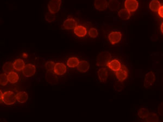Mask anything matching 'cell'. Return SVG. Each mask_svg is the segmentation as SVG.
Listing matches in <instances>:
<instances>
[{"label":"cell","mask_w":163,"mask_h":122,"mask_svg":"<svg viewBox=\"0 0 163 122\" xmlns=\"http://www.w3.org/2000/svg\"><path fill=\"white\" fill-rule=\"evenodd\" d=\"M112 59V55L109 52L103 51L100 53L96 58L97 66L103 67L107 66L108 62Z\"/></svg>","instance_id":"1"},{"label":"cell","mask_w":163,"mask_h":122,"mask_svg":"<svg viewBox=\"0 0 163 122\" xmlns=\"http://www.w3.org/2000/svg\"><path fill=\"white\" fill-rule=\"evenodd\" d=\"M3 103L6 105H13L15 104L16 99V94L11 91H7L3 92Z\"/></svg>","instance_id":"2"},{"label":"cell","mask_w":163,"mask_h":122,"mask_svg":"<svg viewBox=\"0 0 163 122\" xmlns=\"http://www.w3.org/2000/svg\"><path fill=\"white\" fill-rule=\"evenodd\" d=\"M62 0H50L48 3V10L50 13L56 14L60 11Z\"/></svg>","instance_id":"3"},{"label":"cell","mask_w":163,"mask_h":122,"mask_svg":"<svg viewBox=\"0 0 163 122\" xmlns=\"http://www.w3.org/2000/svg\"><path fill=\"white\" fill-rule=\"evenodd\" d=\"M122 33L119 31L114 30L108 35V40L112 45H116L120 42L122 39Z\"/></svg>","instance_id":"4"},{"label":"cell","mask_w":163,"mask_h":122,"mask_svg":"<svg viewBox=\"0 0 163 122\" xmlns=\"http://www.w3.org/2000/svg\"><path fill=\"white\" fill-rule=\"evenodd\" d=\"M129 71L125 65H122V67L119 71L115 72V75L117 80L119 81L123 82L127 79L128 77Z\"/></svg>","instance_id":"5"},{"label":"cell","mask_w":163,"mask_h":122,"mask_svg":"<svg viewBox=\"0 0 163 122\" xmlns=\"http://www.w3.org/2000/svg\"><path fill=\"white\" fill-rule=\"evenodd\" d=\"M156 80V77L153 72L150 71L147 72L144 78V83L145 88H148L151 87L155 84Z\"/></svg>","instance_id":"6"},{"label":"cell","mask_w":163,"mask_h":122,"mask_svg":"<svg viewBox=\"0 0 163 122\" xmlns=\"http://www.w3.org/2000/svg\"><path fill=\"white\" fill-rule=\"evenodd\" d=\"M124 6L127 10L133 13L137 11L139 8V2L137 0H125Z\"/></svg>","instance_id":"7"},{"label":"cell","mask_w":163,"mask_h":122,"mask_svg":"<svg viewBox=\"0 0 163 122\" xmlns=\"http://www.w3.org/2000/svg\"><path fill=\"white\" fill-rule=\"evenodd\" d=\"M67 66L62 62H57L54 67V73L58 76L64 75L67 72Z\"/></svg>","instance_id":"8"},{"label":"cell","mask_w":163,"mask_h":122,"mask_svg":"<svg viewBox=\"0 0 163 122\" xmlns=\"http://www.w3.org/2000/svg\"><path fill=\"white\" fill-rule=\"evenodd\" d=\"M36 73V67L32 64H26L25 67L22 74L26 78L32 77Z\"/></svg>","instance_id":"9"},{"label":"cell","mask_w":163,"mask_h":122,"mask_svg":"<svg viewBox=\"0 0 163 122\" xmlns=\"http://www.w3.org/2000/svg\"><path fill=\"white\" fill-rule=\"evenodd\" d=\"M73 32L76 37L79 38H83L88 34V30L85 26L77 25L73 29Z\"/></svg>","instance_id":"10"},{"label":"cell","mask_w":163,"mask_h":122,"mask_svg":"<svg viewBox=\"0 0 163 122\" xmlns=\"http://www.w3.org/2000/svg\"><path fill=\"white\" fill-rule=\"evenodd\" d=\"M77 25V23L75 19L72 17H69L65 20L62 26L64 29L72 30L75 29Z\"/></svg>","instance_id":"11"},{"label":"cell","mask_w":163,"mask_h":122,"mask_svg":"<svg viewBox=\"0 0 163 122\" xmlns=\"http://www.w3.org/2000/svg\"><path fill=\"white\" fill-rule=\"evenodd\" d=\"M99 80L101 83H105L109 77V72L107 68L105 67H101L97 72Z\"/></svg>","instance_id":"12"},{"label":"cell","mask_w":163,"mask_h":122,"mask_svg":"<svg viewBox=\"0 0 163 122\" xmlns=\"http://www.w3.org/2000/svg\"><path fill=\"white\" fill-rule=\"evenodd\" d=\"M107 66L111 71L116 72L121 68L122 64L119 60L114 59H111L110 60Z\"/></svg>","instance_id":"13"},{"label":"cell","mask_w":163,"mask_h":122,"mask_svg":"<svg viewBox=\"0 0 163 122\" xmlns=\"http://www.w3.org/2000/svg\"><path fill=\"white\" fill-rule=\"evenodd\" d=\"M94 6L98 11H105L108 8V2L107 0H95Z\"/></svg>","instance_id":"14"},{"label":"cell","mask_w":163,"mask_h":122,"mask_svg":"<svg viewBox=\"0 0 163 122\" xmlns=\"http://www.w3.org/2000/svg\"><path fill=\"white\" fill-rule=\"evenodd\" d=\"M80 62V60L77 57L73 56L70 57L67 60V66L70 69H75L77 67Z\"/></svg>","instance_id":"15"},{"label":"cell","mask_w":163,"mask_h":122,"mask_svg":"<svg viewBox=\"0 0 163 122\" xmlns=\"http://www.w3.org/2000/svg\"><path fill=\"white\" fill-rule=\"evenodd\" d=\"M90 64L88 61L82 60L80 61V64L77 67V70L81 73H86V72L89 71V70L90 69Z\"/></svg>","instance_id":"16"},{"label":"cell","mask_w":163,"mask_h":122,"mask_svg":"<svg viewBox=\"0 0 163 122\" xmlns=\"http://www.w3.org/2000/svg\"><path fill=\"white\" fill-rule=\"evenodd\" d=\"M14 69L15 71L20 72L23 71L25 67L26 66L25 62L21 59H17L13 62Z\"/></svg>","instance_id":"17"},{"label":"cell","mask_w":163,"mask_h":122,"mask_svg":"<svg viewBox=\"0 0 163 122\" xmlns=\"http://www.w3.org/2000/svg\"><path fill=\"white\" fill-rule=\"evenodd\" d=\"M120 2L118 0H109L108 2V8L109 9L110 11H118L120 9Z\"/></svg>","instance_id":"18"},{"label":"cell","mask_w":163,"mask_h":122,"mask_svg":"<svg viewBox=\"0 0 163 122\" xmlns=\"http://www.w3.org/2000/svg\"><path fill=\"white\" fill-rule=\"evenodd\" d=\"M16 99L18 103L24 104L26 103L28 99V95L25 91H20L16 93Z\"/></svg>","instance_id":"19"},{"label":"cell","mask_w":163,"mask_h":122,"mask_svg":"<svg viewBox=\"0 0 163 122\" xmlns=\"http://www.w3.org/2000/svg\"><path fill=\"white\" fill-rule=\"evenodd\" d=\"M7 77L9 83L11 84H16L19 80V75L16 72L12 71L10 73L7 74Z\"/></svg>","instance_id":"20"},{"label":"cell","mask_w":163,"mask_h":122,"mask_svg":"<svg viewBox=\"0 0 163 122\" xmlns=\"http://www.w3.org/2000/svg\"><path fill=\"white\" fill-rule=\"evenodd\" d=\"M118 14L119 17L123 20H127L129 19L131 16V12L127 10L126 9H121L119 11Z\"/></svg>","instance_id":"21"},{"label":"cell","mask_w":163,"mask_h":122,"mask_svg":"<svg viewBox=\"0 0 163 122\" xmlns=\"http://www.w3.org/2000/svg\"><path fill=\"white\" fill-rule=\"evenodd\" d=\"M58 75H55L54 72L52 73H47L46 75V79L47 82L51 84H56L58 81Z\"/></svg>","instance_id":"22"},{"label":"cell","mask_w":163,"mask_h":122,"mask_svg":"<svg viewBox=\"0 0 163 122\" xmlns=\"http://www.w3.org/2000/svg\"><path fill=\"white\" fill-rule=\"evenodd\" d=\"M161 4L158 0H152L149 4V8L153 12H157Z\"/></svg>","instance_id":"23"},{"label":"cell","mask_w":163,"mask_h":122,"mask_svg":"<svg viewBox=\"0 0 163 122\" xmlns=\"http://www.w3.org/2000/svg\"><path fill=\"white\" fill-rule=\"evenodd\" d=\"M14 70V66H13V62H11V61L6 62L2 67V70L4 73H6V74H8L12 71H13Z\"/></svg>","instance_id":"24"},{"label":"cell","mask_w":163,"mask_h":122,"mask_svg":"<svg viewBox=\"0 0 163 122\" xmlns=\"http://www.w3.org/2000/svg\"><path fill=\"white\" fill-rule=\"evenodd\" d=\"M149 114H150L149 110L146 107L140 108L137 112V115L139 118L142 120H145L148 116Z\"/></svg>","instance_id":"25"},{"label":"cell","mask_w":163,"mask_h":122,"mask_svg":"<svg viewBox=\"0 0 163 122\" xmlns=\"http://www.w3.org/2000/svg\"><path fill=\"white\" fill-rule=\"evenodd\" d=\"M145 120L146 122H159V117L158 116V115L156 113H150L148 115V116L145 119Z\"/></svg>","instance_id":"26"},{"label":"cell","mask_w":163,"mask_h":122,"mask_svg":"<svg viewBox=\"0 0 163 122\" xmlns=\"http://www.w3.org/2000/svg\"><path fill=\"white\" fill-rule=\"evenodd\" d=\"M55 65V63L53 61H47L45 63V69L47 73H52L54 72V67Z\"/></svg>","instance_id":"27"},{"label":"cell","mask_w":163,"mask_h":122,"mask_svg":"<svg viewBox=\"0 0 163 122\" xmlns=\"http://www.w3.org/2000/svg\"><path fill=\"white\" fill-rule=\"evenodd\" d=\"M9 83L6 73H1L0 75V85L1 86H6Z\"/></svg>","instance_id":"28"},{"label":"cell","mask_w":163,"mask_h":122,"mask_svg":"<svg viewBox=\"0 0 163 122\" xmlns=\"http://www.w3.org/2000/svg\"><path fill=\"white\" fill-rule=\"evenodd\" d=\"M88 35L91 38H96L98 35H99V32L97 29L94 27L90 28L88 31Z\"/></svg>","instance_id":"29"},{"label":"cell","mask_w":163,"mask_h":122,"mask_svg":"<svg viewBox=\"0 0 163 122\" xmlns=\"http://www.w3.org/2000/svg\"><path fill=\"white\" fill-rule=\"evenodd\" d=\"M45 20L48 22H54L56 21V16L50 12H48L45 14Z\"/></svg>","instance_id":"30"},{"label":"cell","mask_w":163,"mask_h":122,"mask_svg":"<svg viewBox=\"0 0 163 122\" xmlns=\"http://www.w3.org/2000/svg\"><path fill=\"white\" fill-rule=\"evenodd\" d=\"M123 88V84H122L121 81H118V82H117L114 86V88H115V90L117 91L118 92H120L121 90H122V88Z\"/></svg>","instance_id":"31"},{"label":"cell","mask_w":163,"mask_h":122,"mask_svg":"<svg viewBox=\"0 0 163 122\" xmlns=\"http://www.w3.org/2000/svg\"><path fill=\"white\" fill-rule=\"evenodd\" d=\"M158 113L160 116H163V103L160 104L158 106Z\"/></svg>","instance_id":"32"},{"label":"cell","mask_w":163,"mask_h":122,"mask_svg":"<svg viewBox=\"0 0 163 122\" xmlns=\"http://www.w3.org/2000/svg\"><path fill=\"white\" fill-rule=\"evenodd\" d=\"M157 13L159 17H161V19H163V5H161V6L160 7Z\"/></svg>","instance_id":"33"},{"label":"cell","mask_w":163,"mask_h":122,"mask_svg":"<svg viewBox=\"0 0 163 122\" xmlns=\"http://www.w3.org/2000/svg\"><path fill=\"white\" fill-rule=\"evenodd\" d=\"M3 93L2 92V90H1L0 91V101H1V103H3Z\"/></svg>","instance_id":"34"},{"label":"cell","mask_w":163,"mask_h":122,"mask_svg":"<svg viewBox=\"0 0 163 122\" xmlns=\"http://www.w3.org/2000/svg\"><path fill=\"white\" fill-rule=\"evenodd\" d=\"M22 56L23 58H25V59H26V58H28V54L26 53H22Z\"/></svg>","instance_id":"35"},{"label":"cell","mask_w":163,"mask_h":122,"mask_svg":"<svg viewBox=\"0 0 163 122\" xmlns=\"http://www.w3.org/2000/svg\"><path fill=\"white\" fill-rule=\"evenodd\" d=\"M161 32L163 34V22L161 25Z\"/></svg>","instance_id":"36"}]
</instances>
